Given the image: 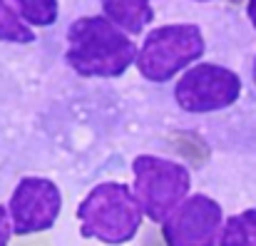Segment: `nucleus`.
<instances>
[{
    "label": "nucleus",
    "mask_w": 256,
    "mask_h": 246,
    "mask_svg": "<svg viewBox=\"0 0 256 246\" xmlns=\"http://www.w3.org/2000/svg\"><path fill=\"white\" fill-rule=\"evenodd\" d=\"M68 62L85 78H117L122 75L137 50L130 38L107 18H80L68 32Z\"/></svg>",
    "instance_id": "f257e3e1"
},
{
    "label": "nucleus",
    "mask_w": 256,
    "mask_h": 246,
    "mask_svg": "<svg viewBox=\"0 0 256 246\" xmlns=\"http://www.w3.org/2000/svg\"><path fill=\"white\" fill-rule=\"evenodd\" d=\"M78 216L82 222V236L100 239L104 244H124L142 224V204L127 184L104 182L85 196L78 206Z\"/></svg>",
    "instance_id": "f03ea898"
},
{
    "label": "nucleus",
    "mask_w": 256,
    "mask_h": 246,
    "mask_svg": "<svg viewBox=\"0 0 256 246\" xmlns=\"http://www.w3.org/2000/svg\"><path fill=\"white\" fill-rule=\"evenodd\" d=\"M202 55L204 38L196 25H164L144 38L137 68L150 82H167Z\"/></svg>",
    "instance_id": "7ed1b4c3"
},
{
    "label": "nucleus",
    "mask_w": 256,
    "mask_h": 246,
    "mask_svg": "<svg viewBox=\"0 0 256 246\" xmlns=\"http://www.w3.org/2000/svg\"><path fill=\"white\" fill-rule=\"evenodd\" d=\"M134 192L152 222H167L176 212V204L189 192V172L176 162L152 154L137 157L134 164Z\"/></svg>",
    "instance_id": "20e7f679"
},
{
    "label": "nucleus",
    "mask_w": 256,
    "mask_h": 246,
    "mask_svg": "<svg viewBox=\"0 0 256 246\" xmlns=\"http://www.w3.org/2000/svg\"><path fill=\"white\" fill-rule=\"evenodd\" d=\"M242 92V80L219 65H196L184 72L176 82V104L186 112H214L236 102Z\"/></svg>",
    "instance_id": "39448f33"
},
{
    "label": "nucleus",
    "mask_w": 256,
    "mask_h": 246,
    "mask_svg": "<svg viewBox=\"0 0 256 246\" xmlns=\"http://www.w3.org/2000/svg\"><path fill=\"white\" fill-rule=\"evenodd\" d=\"M60 189L50 179L40 176H25L10 199V219H12V232L25 236L35 234L42 229H50L60 214Z\"/></svg>",
    "instance_id": "423d86ee"
},
{
    "label": "nucleus",
    "mask_w": 256,
    "mask_h": 246,
    "mask_svg": "<svg viewBox=\"0 0 256 246\" xmlns=\"http://www.w3.org/2000/svg\"><path fill=\"white\" fill-rule=\"evenodd\" d=\"M222 232V209L214 199L196 194L184 199L182 206L162 226L164 242L170 246H214Z\"/></svg>",
    "instance_id": "0eeeda50"
},
{
    "label": "nucleus",
    "mask_w": 256,
    "mask_h": 246,
    "mask_svg": "<svg viewBox=\"0 0 256 246\" xmlns=\"http://www.w3.org/2000/svg\"><path fill=\"white\" fill-rule=\"evenodd\" d=\"M102 8L104 15L127 32H142L144 25L154 20L150 0H102Z\"/></svg>",
    "instance_id": "6e6552de"
},
{
    "label": "nucleus",
    "mask_w": 256,
    "mask_h": 246,
    "mask_svg": "<svg viewBox=\"0 0 256 246\" xmlns=\"http://www.w3.org/2000/svg\"><path fill=\"white\" fill-rule=\"evenodd\" d=\"M219 246H256V209H246L224 224Z\"/></svg>",
    "instance_id": "1a4fd4ad"
},
{
    "label": "nucleus",
    "mask_w": 256,
    "mask_h": 246,
    "mask_svg": "<svg viewBox=\"0 0 256 246\" xmlns=\"http://www.w3.org/2000/svg\"><path fill=\"white\" fill-rule=\"evenodd\" d=\"M20 18L30 25H52L58 18V0H10Z\"/></svg>",
    "instance_id": "9d476101"
},
{
    "label": "nucleus",
    "mask_w": 256,
    "mask_h": 246,
    "mask_svg": "<svg viewBox=\"0 0 256 246\" xmlns=\"http://www.w3.org/2000/svg\"><path fill=\"white\" fill-rule=\"evenodd\" d=\"M0 40H8V42H32L35 40L30 28L18 18V12L5 0H0Z\"/></svg>",
    "instance_id": "9b49d317"
},
{
    "label": "nucleus",
    "mask_w": 256,
    "mask_h": 246,
    "mask_svg": "<svg viewBox=\"0 0 256 246\" xmlns=\"http://www.w3.org/2000/svg\"><path fill=\"white\" fill-rule=\"evenodd\" d=\"M174 147L189 160L192 164H202L209 157V147L196 137V134H174Z\"/></svg>",
    "instance_id": "f8f14e48"
},
{
    "label": "nucleus",
    "mask_w": 256,
    "mask_h": 246,
    "mask_svg": "<svg viewBox=\"0 0 256 246\" xmlns=\"http://www.w3.org/2000/svg\"><path fill=\"white\" fill-rule=\"evenodd\" d=\"M10 242V222L5 214V206H0V246H8Z\"/></svg>",
    "instance_id": "ddd939ff"
},
{
    "label": "nucleus",
    "mask_w": 256,
    "mask_h": 246,
    "mask_svg": "<svg viewBox=\"0 0 256 246\" xmlns=\"http://www.w3.org/2000/svg\"><path fill=\"white\" fill-rule=\"evenodd\" d=\"M249 18H252V22L256 28V0H249Z\"/></svg>",
    "instance_id": "4468645a"
},
{
    "label": "nucleus",
    "mask_w": 256,
    "mask_h": 246,
    "mask_svg": "<svg viewBox=\"0 0 256 246\" xmlns=\"http://www.w3.org/2000/svg\"><path fill=\"white\" fill-rule=\"evenodd\" d=\"M254 82H256V62H254Z\"/></svg>",
    "instance_id": "2eb2a0df"
}]
</instances>
